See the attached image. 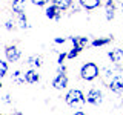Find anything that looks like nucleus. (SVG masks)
<instances>
[{"mask_svg":"<svg viewBox=\"0 0 123 115\" xmlns=\"http://www.w3.org/2000/svg\"><path fill=\"white\" fill-rule=\"evenodd\" d=\"M100 74L98 71V66L95 63H92V61H88V63H85L82 69H80V77H82L83 80H86V81H91V80L97 78Z\"/></svg>","mask_w":123,"mask_h":115,"instance_id":"obj_1","label":"nucleus"},{"mask_svg":"<svg viewBox=\"0 0 123 115\" xmlns=\"http://www.w3.org/2000/svg\"><path fill=\"white\" fill-rule=\"evenodd\" d=\"M65 100H66V104H69V106H77V104H82V103L86 101L82 91H79V89H71L66 94Z\"/></svg>","mask_w":123,"mask_h":115,"instance_id":"obj_2","label":"nucleus"},{"mask_svg":"<svg viewBox=\"0 0 123 115\" xmlns=\"http://www.w3.org/2000/svg\"><path fill=\"white\" fill-rule=\"evenodd\" d=\"M86 103H89V104H100V103L103 101V94L102 91L98 89H91L89 92H88L86 95Z\"/></svg>","mask_w":123,"mask_h":115,"instance_id":"obj_3","label":"nucleus"},{"mask_svg":"<svg viewBox=\"0 0 123 115\" xmlns=\"http://www.w3.org/2000/svg\"><path fill=\"white\" fill-rule=\"evenodd\" d=\"M5 55H6V58L8 61H17L18 58H20V51H18V48L17 46H8V48L5 49Z\"/></svg>","mask_w":123,"mask_h":115,"instance_id":"obj_4","label":"nucleus"},{"mask_svg":"<svg viewBox=\"0 0 123 115\" xmlns=\"http://www.w3.org/2000/svg\"><path fill=\"white\" fill-rule=\"evenodd\" d=\"M45 15H46L48 18H51V20H60V17H62V9H59V8L54 6V5H49V6L45 9Z\"/></svg>","mask_w":123,"mask_h":115,"instance_id":"obj_5","label":"nucleus"},{"mask_svg":"<svg viewBox=\"0 0 123 115\" xmlns=\"http://www.w3.org/2000/svg\"><path fill=\"white\" fill-rule=\"evenodd\" d=\"M109 89L112 92H117V94L123 92V77H120V75L114 77V78L111 80V83H109Z\"/></svg>","mask_w":123,"mask_h":115,"instance_id":"obj_6","label":"nucleus"},{"mask_svg":"<svg viewBox=\"0 0 123 115\" xmlns=\"http://www.w3.org/2000/svg\"><path fill=\"white\" fill-rule=\"evenodd\" d=\"M52 86L55 87V89H65V87L68 86V77L65 74H59L52 80Z\"/></svg>","mask_w":123,"mask_h":115,"instance_id":"obj_7","label":"nucleus"},{"mask_svg":"<svg viewBox=\"0 0 123 115\" xmlns=\"http://www.w3.org/2000/svg\"><path fill=\"white\" fill-rule=\"evenodd\" d=\"M108 57H109V60L112 61V63H120V61L123 60V51L118 49V48L111 49V51L108 52Z\"/></svg>","mask_w":123,"mask_h":115,"instance_id":"obj_8","label":"nucleus"},{"mask_svg":"<svg viewBox=\"0 0 123 115\" xmlns=\"http://www.w3.org/2000/svg\"><path fill=\"white\" fill-rule=\"evenodd\" d=\"M80 2V6L85 8V9L91 11V9H95V8L100 6V3H102V0H79Z\"/></svg>","mask_w":123,"mask_h":115,"instance_id":"obj_9","label":"nucleus"},{"mask_svg":"<svg viewBox=\"0 0 123 115\" xmlns=\"http://www.w3.org/2000/svg\"><path fill=\"white\" fill-rule=\"evenodd\" d=\"M23 77H25V81L26 83H31V84H32V83H37L38 78H40L36 69H29L28 72H25V75H23Z\"/></svg>","mask_w":123,"mask_h":115,"instance_id":"obj_10","label":"nucleus"},{"mask_svg":"<svg viewBox=\"0 0 123 115\" xmlns=\"http://www.w3.org/2000/svg\"><path fill=\"white\" fill-rule=\"evenodd\" d=\"M105 9H106V18H108V20H112V18H114V12H115V5H114L112 0H108V2H106Z\"/></svg>","mask_w":123,"mask_h":115,"instance_id":"obj_11","label":"nucleus"},{"mask_svg":"<svg viewBox=\"0 0 123 115\" xmlns=\"http://www.w3.org/2000/svg\"><path fill=\"white\" fill-rule=\"evenodd\" d=\"M52 5L57 6L62 11H65V9H68V8L72 6V0H52Z\"/></svg>","mask_w":123,"mask_h":115,"instance_id":"obj_12","label":"nucleus"},{"mask_svg":"<svg viewBox=\"0 0 123 115\" xmlns=\"http://www.w3.org/2000/svg\"><path fill=\"white\" fill-rule=\"evenodd\" d=\"M12 11L14 12H23L25 11V0H14L12 2Z\"/></svg>","mask_w":123,"mask_h":115,"instance_id":"obj_13","label":"nucleus"},{"mask_svg":"<svg viewBox=\"0 0 123 115\" xmlns=\"http://www.w3.org/2000/svg\"><path fill=\"white\" fill-rule=\"evenodd\" d=\"M112 40V37H108V38H95V40H92V46L94 48H98V46H105V45H108L109 41Z\"/></svg>","mask_w":123,"mask_h":115,"instance_id":"obj_14","label":"nucleus"},{"mask_svg":"<svg viewBox=\"0 0 123 115\" xmlns=\"http://www.w3.org/2000/svg\"><path fill=\"white\" fill-rule=\"evenodd\" d=\"M28 64H31V66H36V68H40L42 66V58H40V57H36V55H34V57H29V58H28Z\"/></svg>","mask_w":123,"mask_h":115,"instance_id":"obj_15","label":"nucleus"},{"mask_svg":"<svg viewBox=\"0 0 123 115\" xmlns=\"http://www.w3.org/2000/svg\"><path fill=\"white\" fill-rule=\"evenodd\" d=\"M18 26H20L22 29H25V28H28V22H26V15L25 12H18Z\"/></svg>","mask_w":123,"mask_h":115,"instance_id":"obj_16","label":"nucleus"},{"mask_svg":"<svg viewBox=\"0 0 123 115\" xmlns=\"http://www.w3.org/2000/svg\"><path fill=\"white\" fill-rule=\"evenodd\" d=\"M6 72H8V64L5 63V61L0 60V78L6 75Z\"/></svg>","mask_w":123,"mask_h":115,"instance_id":"obj_17","label":"nucleus"},{"mask_svg":"<svg viewBox=\"0 0 123 115\" xmlns=\"http://www.w3.org/2000/svg\"><path fill=\"white\" fill-rule=\"evenodd\" d=\"M79 52H80V49H79V48H75V46H74V48H72L71 51H69V52L66 54V57H68V58H75V57L79 55Z\"/></svg>","mask_w":123,"mask_h":115,"instance_id":"obj_18","label":"nucleus"},{"mask_svg":"<svg viewBox=\"0 0 123 115\" xmlns=\"http://www.w3.org/2000/svg\"><path fill=\"white\" fill-rule=\"evenodd\" d=\"M48 2L49 0H31V3L36 6H45V5H48Z\"/></svg>","mask_w":123,"mask_h":115,"instance_id":"obj_19","label":"nucleus"},{"mask_svg":"<svg viewBox=\"0 0 123 115\" xmlns=\"http://www.w3.org/2000/svg\"><path fill=\"white\" fill-rule=\"evenodd\" d=\"M12 78H14V81H15V83H23V81H25V78H20V72H18V71H15V72H14Z\"/></svg>","mask_w":123,"mask_h":115,"instance_id":"obj_20","label":"nucleus"},{"mask_svg":"<svg viewBox=\"0 0 123 115\" xmlns=\"http://www.w3.org/2000/svg\"><path fill=\"white\" fill-rule=\"evenodd\" d=\"M65 58H66V54L62 52L60 55H59V60H57V63H59V64H63V60H65Z\"/></svg>","mask_w":123,"mask_h":115,"instance_id":"obj_21","label":"nucleus"},{"mask_svg":"<svg viewBox=\"0 0 123 115\" xmlns=\"http://www.w3.org/2000/svg\"><path fill=\"white\" fill-rule=\"evenodd\" d=\"M5 28H6L8 31H11V29L14 28V23L11 22V20H8V22H6V25H5Z\"/></svg>","mask_w":123,"mask_h":115,"instance_id":"obj_22","label":"nucleus"},{"mask_svg":"<svg viewBox=\"0 0 123 115\" xmlns=\"http://www.w3.org/2000/svg\"><path fill=\"white\" fill-rule=\"evenodd\" d=\"M65 71H66V69H65V66L62 64V66L59 68V74H65Z\"/></svg>","mask_w":123,"mask_h":115,"instance_id":"obj_23","label":"nucleus"},{"mask_svg":"<svg viewBox=\"0 0 123 115\" xmlns=\"http://www.w3.org/2000/svg\"><path fill=\"white\" fill-rule=\"evenodd\" d=\"M54 41H55V43H65L66 40H65V38H55Z\"/></svg>","mask_w":123,"mask_h":115,"instance_id":"obj_24","label":"nucleus"},{"mask_svg":"<svg viewBox=\"0 0 123 115\" xmlns=\"http://www.w3.org/2000/svg\"><path fill=\"white\" fill-rule=\"evenodd\" d=\"M72 115H86V114H85L83 110H77V112H74V114H72Z\"/></svg>","mask_w":123,"mask_h":115,"instance_id":"obj_25","label":"nucleus"},{"mask_svg":"<svg viewBox=\"0 0 123 115\" xmlns=\"http://www.w3.org/2000/svg\"><path fill=\"white\" fill-rule=\"evenodd\" d=\"M11 97H9V95H5V98H3V101H6V103H9L11 101V100H9Z\"/></svg>","mask_w":123,"mask_h":115,"instance_id":"obj_26","label":"nucleus"},{"mask_svg":"<svg viewBox=\"0 0 123 115\" xmlns=\"http://www.w3.org/2000/svg\"><path fill=\"white\" fill-rule=\"evenodd\" d=\"M0 89H2V83H0Z\"/></svg>","mask_w":123,"mask_h":115,"instance_id":"obj_27","label":"nucleus"},{"mask_svg":"<svg viewBox=\"0 0 123 115\" xmlns=\"http://www.w3.org/2000/svg\"><path fill=\"white\" fill-rule=\"evenodd\" d=\"M122 9H123V3H122Z\"/></svg>","mask_w":123,"mask_h":115,"instance_id":"obj_28","label":"nucleus"}]
</instances>
